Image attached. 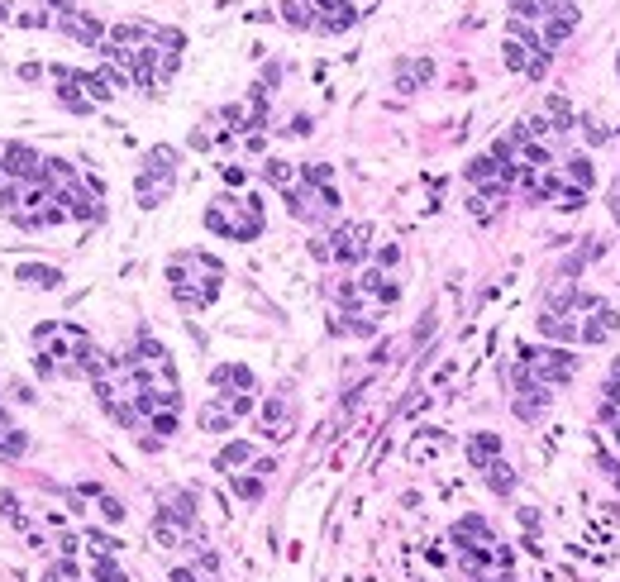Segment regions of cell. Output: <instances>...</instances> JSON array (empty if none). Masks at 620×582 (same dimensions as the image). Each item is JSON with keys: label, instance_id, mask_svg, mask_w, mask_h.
<instances>
[{"label": "cell", "instance_id": "1", "mask_svg": "<svg viewBox=\"0 0 620 582\" xmlns=\"http://www.w3.org/2000/svg\"><path fill=\"white\" fill-rule=\"evenodd\" d=\"M453 544H458V563L473 582H515L510 578V549L496 539V530L482 516H463L453 525Z\"/></svg>", "mask_w": 620, "mask_h": 582}, {"label": "cell", "instance_id": "2", "mask_svg": "<svg viewBox=\"0 0 620 582\" xmlns=\"http://www.w3.org/2000/svg\"><path fill=\"white\" fill-rule=\"evenodd\" d=\"M167 282H172L177 306H186V311H206L210 301L220 296L224 268L210 258V253L186 249V253H172V263H167Z\"/></svg>", "mask_w": 620, "mask_h": 582}, {"label": "cell", "instance_id": "3", "mask_svg": "<svg viewBox=\"0 0 620 582\" xmlns=\"http://www.w3.org/2000/svg\"><path fill=\"white\" fill-rule=\"evenodd\" d=\"M206 229H210V234H220V239H238V244H248V239L263 234V201H258V196L220 191V196L206 205Z\"/></svg>", "mask_w": 620, "mask_h": 582}, {"label": "cell", "instance_id": "4", "mask_svg": "<svg viewBox=\"0 0 620 582\" xmlns=\"http://www.w3.org/2000/svg\"><path fill=\"white\" fill-rule=\"evenodd\" d=\"M172 187H177V153H172V148H148L139 177H134V196H139V205H143V210L162 205L167 196H172Z\"/></svg>", "mask_w": 620, "mask_h": 582}, {"label": "cell", "instance_id": "5", "mask_svg": "<svg viewBox=\"0 0 620 582\" xmlns=\"http://www.w3.org/2000/svg\"><path fill=\"white\" fill-rule=\"evenodd\" d=\"M572 373H577V353H563V348H540V344L520 348V368H515V378L540 382V387H563Z\"/></svg>", "mask_w": 620, "mask_h": 582}, {"label": "cell", "instance_id": "6", "mask_svg": "<svg viewBox=\"0 0 620 582\" xmlns=\"http://www.w3.org/2000/svg\"><path fill=\"white\" fill-rule=\"evenodd\" d=\"M367 253H372V229L367 224H344L339 234H330V258L344 263V268L367 263Z\"/></svg>", "mask_w": 620, "mask_h": 582}, {"label": "cell", "instance_id": "7", "mask_svg": "<svg viewBox=\"0 0 620 582\" xmlns=\"http://www.w3.org/2000/svg\"><path fill=\"white\" fill-rule=\"evenodd\" d=\"M549 401H554V387H540V382L515 378V415H520L525 425H535L544 410H549Z\"/></svg>", "mask_w": 620, "mask_h": 582}, {"label": "cell", "instance_id": "8", "mask_svg": "<svg viewBox=\"0 0 620 582\" xmlns=\"http://www.w3.org/2000/svg\"><path fill=\"white\" fill-rule=\"evenodd\" d=\"M291 430H296V406H291V396H268V401H263V435H268V440H286V435H291Z\"/></svg>", "mask_w": 620, "mask_h": 582}, {"label": "cell", "instance_id": "9", "mask_svg": "<svg viewBox=\"0 0 620 582\" xmlns=\"http://www.w3.org/2000/svg\"><path fill=\"white\" fill-rule=\"evenodd\" d=\"M353 19H358L353 0H315V24H310V29L315 33H344Z\"/></svg>", "mask_w": 620, "mask_h": 582}, {"label": "cell", "instance_id": "10", "mask_svg": "<svg viewBox=\"0 0 620 582\" xmlns=\"http://www.w3.org/2000/svg\"><path fill=\"white\" fill-rule=\"evenodd\" d=\"M58 29L63 33H72L77 43H86V48H100L105 43V24L95 15H86V10H67V15H58Z\"/></svg>", "mask_w": 620, "mask_h": 582}, {"label": "cell", "instance_id": "11", "mask_svg": "<svg viewBox=\"0 0 620 582\" xmlns=\"http://www.w3.org/2000/svg\"><path fill=\"white\" fill-rule=\"evenodd\" d=\"M210 387H215V396H243L253 392V373L243 363H220V368H210Z\"/></svg>", "mask_w": 620, "mask_h": 582}, {"label": "cell", "instance_id": "12", "mask_svg": "<svg viewBox=\"0 0 620 582\" xmlns=\"http://www.w3.org/2000/svg\"><path fill=\"white\" fill-rule=\"evenodd\" d=\"M616 330H620V315L606 301H592V315H587V325H582V344H606Z\"/></svg>", "mask_w": 620, "mask_h": 582}, {"label": "cell", "instance_id": "13", "mask_svg": "<svg viewBox=\"0 0 620 582\" xmlns=\"http://www.w3.org/2000/svg\"><path fill=\"white\" fill-rule=\"evenodd\" d=\"M540 334H549V339H558V344H577V339H582V325H577V315L544 311L540 315Z\"/></svg>", "mask_w": 620, "mask_h": 582}, {"label": "cell", "instance_id": "14", "mask_svg": "<svg viewBox=\"0 0 620 582\" xmlns=\"http://www.w3.org/2000/svg\"><path fill=\"white\" fill-rule=\"evenodd\" d=\"M15 277L24 286H38V291H58V286H63V272L43 268V263H24V268H15Z\"/></svg>", "mask_w": 620, "mask_h": 582}, {"label": "cell", "instance_id": "15", "mask_svg": "<svg viewBox=\"0 0 620 582\" xmlns=\"http://www.w3.org/2000/svg\"><path fill=\"white\" fill-rule=\"evenodd\" d=\"M229 425H234V410H229V401H224V396H215V401H206V406H201V430L224 435Z\"/></svg>", "mask_w": 620, "mask_h": 582}, {"label": "cell", "instance_id": "16", "mask_svg": "<svg viewBox=\"0 0 620 582\" xmlns=\"http://www.w3.org/2000/svg\"><path fill=\"white\" fill-rule=\"evenodd\" d=\"M482 477H487V487H492L496 497H510V492H515V472H510L506 458H492V463L482 468Z\"/></svg>", "mask_w": 620, "mask_h": 582}, {"label": "cell", "instance_id": "17", "mask_svg": "<svg viewBox=\"0 0 620 582\" xmlns=\"http://www.w3.org/2000/svg\"><path fill=\"white\" fill-rule=\"evenodd\" d=\"M434 77V63L429 58H420V63H401V72H396V86L401 91H415L420 81H429Z\"/></svg>", "mask_w": 620, "mask_h": 582}, {"label": "cell", "instance_id": "18", "mask_svg": "<svg viewBox=\"0 0 620 582\" xmlns=\"http://www.w3.org/2000/svg\"><path fill=\"white\" fill-rule=\"evenodd\" d=\"M238 463H253V444H248V440L224 444V449H220V458H215V468H224V472H234Z\"/></svg>", "mask_w": 620, "mask_h": 582}, {"label": "cell", "instance_id": "19", "mask_svg": "<svg viewBox=\"0 0 620 582\" xmlns=\"http://www.w3.org/2000/svg\"><path fill=\"white\" fill-rule=\"evenodd\" d=\"M496 454H501V440H496V435H477V440L468 444V458H473V468H487Z\"/></svg>", "mask_w": 620, "mask_h": 582}, {"label": "cell", "instance_id": "20", "mask_svg": "<svg viewBox=\"0 0 620 582\" xmlns=\"http://www.w3.org/2000/svg\"><path fill=\"white\" fill-rule=\"evenodd\" d=\"M263 177H268L272 187H282V191H291L301 177H296V167L291 162H282V157H268V167H263Z\"/></svg>", "mask_w": 620, "mask_h": 582}, {"label": "cell", "instance_id": "21", "mask_svg": "<svg viewBox=\"0 0 620 582\" xmlns=\"http://www.w3.org/2000/svg\"><path fill=\"white\" fill-rule=\"evenodd\" d=\"M282 19L291 24V29H310V24H315V5H301V0H286V5H282Z\"/></svg>", "mask_w": 620, "mask_h": 582}, {"label": "cell", "instance_id": "22", "mask_svg": "<svg viewBox=\"0 0 620 582\" xmlns=\"http://www.w3.org/2000/svg\"><path fill=\"white\" fill-rule=\"evenodd\" d=\"M563 172L572 177V187H592V162H587L582 153H577V157H568V162H563Z\"/></svg>", "mask_w": 620, "mask_h": 582}, {"label": "cell", "instance_id": "23", "mask_svg": "<svg viewBox=\"0 0 620 582\" xmlns=\"http://www.w3.org/2000/svg\"><path fill=\"white\" fill-rule=\"evenodd\" d=\"M234 492L243 502H258V497H263V482H258V477H234Z\"/></svg>", "mask_w": 620, "mask_h": 582}, {"label": "cell", "instance_id": "24", "mask_svg": "<svg viewBox=\"0 0 620 582\" xmlns=\"http://www.w3.org/2000/svg\"><path fill=\"white\" fill-rule=\"evenodd\" d=\"M554 201L563 205V210H577V205L587 201V191H582V187H563V191H558V196H554Z\"/></svg>", "mask_w": 620, "mask_h": 582}, {"label": "cell", "instance_id": "25", "mask_svg": "<svg viewBox=\"0 0 620 582\" xmlns=\"http://www.w3.org/2000/svg\"><path fill=\"white\" fill-rule=\"evenodd\" d=\"M616 67H620V63H616Z\"/></svg>", "mask_w": 620, "mask_h": 582}]
</instances>
